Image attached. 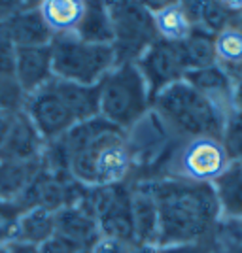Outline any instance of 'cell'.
<instances>
[{"label": "cell", "mask_w": 242, "mask_h": 253, "mask_svg": "<svg viewBox=\"0 0 242 253\" xmlns=\"http://www.w3.org/2000/svg\"><path fill=\"white\" fill-rule=\"evenodd\" d=\"M221 144L231 161L242 163V110H231L221 130Z\"/></svg>", "instance_id": "obj_27"}, {"label": "cell", "mask_w": 242, "mask_h": 253, "mask_svg": "<svg viewBox=\"0 0 242 253\" xmlns=\"http://www.w3.org/2000/svg\"><path fill=\"white\" fill-rule=\"evenodd\" d=\"M13 114H4L0 112V151H2V146H4V138H6V132H8V125H10V119Z\"/></svg>", "instance_id": "obj_35"}, {"label": "cell", "mask_w": 242, "mask_h": 253, "mask_svg": "<svg viewBox=\"0 0 242 253\" xmlns=\"http://www.w3.org/2000/svg\"><path fill=\"white\" fill-rule=\"evenodd\" d=\"M89 202L95 213L100 236L116 238L129 246H135L129 181H117L89 189Z\"/></svg>", "instance_id": "obj_8"}, {"label": "cell", "mask_w": 242, "mask_h": 253, "mask_svg": "<svg viewBox=\"0 0 242 253\" xmlns=\"http://www.w3.org/2000/svg\"><path fill=\"white\" fill-rule=\"evenodd\" d=\"M147 10L153 13L157 36L169 42H182L195 29L188 13L186 2H159L146 4Z\"/></svg>", "instance_id": "obj_18"}, {"label": "cell", "mask_w": 242, "mask_h": 253, "mask_svg": "<svg viewBox=\"0 0 242 253\" xmlns=\"http://www.w3.org/2000/svg\"><path fill=\"white\" fill-rule=\"evenodd\" d=\"M220 215L225 219H242V163L231 161L227 169L212 181Z\"/></svg>", "instance_id": "obj_19"}, {"label": "cell", "mask_w": 242, "mask_h": 253, "mask_svg": "<svg viewBox=\"0 0 242 253\" xmlns=\"http://www.w3.org/2000/svg\"><path fill=\"white\" fill-rule=\"evenodd\" d=\"M216 55L223 70H231L242 64V25L239 19L216 36Z\"/></svg>", "instance_id": "obj_25"}, {"label": "cell", "mask_w": 242, "mask_h": 253, "mask_svg": "<svg viewBox=\"0 0 242 253\" xmlns=\"http://www.w3.org/2000/svg\"><path fill=\"white\" fill-rule=\"evenodd\" d=\"M53 76L82 85H97L114 66L112 45H97L80 40L74 34H57L51 43Z\"/></svg>", "instance_id": "obj_6"}, {"label": "cell", "mask_w": 242, "mask_h": 253, "mask_svg": "<svg viewBox=\"0 0 242 253\" xmlns=\"http://www.w3.org/2000/svg\"><path fill=\"white\" fill-rule=\"evenodd\" d=\"M108 10L114 27L112 49L116 64L137 63L159 38L153 13L142 2H108Z\"/></svg>", "instance_id": "obj_7"}, {"label": "cell", "mask_w": 242, "mask_h": 253, "mask_svg": "<svg viewBox=\"0 0 242 253\" xmlns=\"http://www.w3.org/2000/svg\"><path fill=\"white\" fill-rule=\"evenodd\" d=\"M82 250L84 248L76 246L74 242L66 240L63 236H59V234H53L49 240H46L40 246V253H78L82 252Z\"/></svg>", "instance_id": "obj_30"}, {"label": "cell", "mask_w": 242, "mask_h": 253, "mask_svg": "<svg viewBox=\"0 0 242 253\" xmlns=\"http://www.w3.org/2000/svg\"><path fill=\"white\" fill-rule=\"evenodd\" d=\"M46 142L34 128L32 121L25 112L13 114L8 125V132L4 138V146L0 151V159L10 161H40Z\"/></svg>", "instance_id": "obj_13"}, {"label": "cell", "mask_w": 242, "mask_h": 253, "mask_svg": "<svg viewBox=\"0 0 242 253\" xmlns=\"http://www.w3.org/2000/svg\"><path fill=\"white\" fill-rule=\"evenodd\" d=\"M212 253H242V219L221 217L210 236Z\"/></svg>", "instance_id": "obj_26"}, {"label": "cell", "mask_w": 242, "mask_h": 253, "mask_svg": "<svg viewBox=\"0 0 242 253\" xmlns=\"http://www.w3.org/2000/svg\"><path fill=\"white\" fill-rule=\"evenodd\" d=\"M97 87L98 117L123 132H131L151 112L146 80L135 63L116 64Z\"/></svg>", "instance_id": "obj_4"}, {"label": "cell", "mask_w": 242, "mask_h": 253, "mask_svg": "<svg viewBox=\"0 0 242 253\" xmlns=\"http://www.w3.org/2000/svg\"><path fill=\"white\" fill-rule=\"evenodd\" d=\"M135 64L146 80L151 100L167 87L182 82L186 76L178 42H169L163 38H157L151 43Z\"/></svg>", "instance_id": "obj_9"}, {"label": "cell", "mask_w": 242, "mask_h": 253, "mask_svg": "<svg viewBox=\"0 0 242 253\" xmlns=\"http://www.w3.org/2000/svg\"><path fill=\"white\" fill-rule=\"evenodd\" d=\"M49 87L68 110L76 125L98 117V87L97 85H82L53 78L49 82Z\"/></svg>", "instance_id": "obj_16"}, {"label": "cell", "mask_w": 242, "mask_h": 253, "mask_svg": "<svg viewBox=\"0 0 242 253\" xmlns=\"http://www.w3.org/2000/svg\"><path fill=\"white\" fill-rule=\"evenodd\" d=\"M2 248H4L6 253H40V246L21 242V240H10V242L4 244Z\"/></svg>", "instance_id": "obj_33"}, {"label": "cell", "mask_w": 242, "mask_h": 253, "mask_svg": "<svg viewBox=\"0 0 242 253\" xmlns=\"http://www.w3.org/2000/svg\"><path fill=\"white\" fill-rule=\"evenodd\" d=\"M131 183V215L135 244H153L159 240V213L155 197L147 179H129Z\"/></svg>", "instance_id": "obj_12"}, {"label": "cell", "mask_w": 242, "mask_h": 253, "mask_svg": "<svg viewBox=\"0 0 242 253\" xmlns=\"http://www.w3.org/2000/svg\"><path fill=\"white\" fill-rule=\"evenodd\" d=\"M0 253H6V252H4V248H0Z\"/></svg>", "instance_id": "obj_39"}, {"label": "cell", "mask_w": 242, "mask_h": 253, "mask_svg": "<svg viewBox=\"0 0 242 253\" xmlns=\"http://www.w3.org/2000/svg\"><path fill=\"white\" fill-rule=\"evenodd\" d=\"M180 55L186 66V72L200 70L218 64L216 55V36L208 34L206 31L193 29L186 40L178 42Z\"/></svg>", "instance_id": "obj_23"}, {"label": "cell", "mask_w": 242, "mask_h": 253, "mask_svg": "<svg viewBox=\"0 0 242 253\" xmlns=\"http://www.w3.org/2000/svg\"><path fill=\"white\" fill-rule=\"evenodd\" d=\"M53 234H55V211L44 208H29L21 211L11 240L42 246Z\"/></svg>", "instance_id": "obj_24"}, {"label": "cell", "mask_w": 242, "mask_h": 253, "mask_svg": "<svg viewBox=\"0 0 242 253\" xmlns=\"http://www.w3.org/2000/svg\"><path fill=\"white\" fill-rule=\"evenodd\" d=\"M68 172L85 187H102L129 181L133 174V153L127 132L95 117L74 125L61 140Z\"/></svg>", "instance_id": "obj_1"}, {"label": "cell", "mask_w": 242, "mask_h": 253, "mask_svg": "<svg viewBox=\"0 0 242 253\" xmlns=\"http://www.w3.org/2000/svg\"><path fill=\"white\" fill-rule=\"evenodd\" d=\"M74 36H78L87 43L112 45L114 27H112L108 2H85L84 13L74 31Z\"/></svg>", "instance_id": "obj_20"}, {"label": "cell", "mask_w": 242, "mask_h": 253, "mask_svg": "<svg viewBox=\"0 0 242 253\" xmlns=\"http://www.w3.org/2000/svg\"><path fill=\"white\" fill-rule=\"evenodd\" d=\"M42 159V157H40ZM42 167L40 161L0 159V199L17 202Z\"/></svg>", "instance_id": "obj_21"}, {"label": "cell", "mask_w": 242, "mask_h": 253, "mask_svg": "<svg viewBox=\"0 0 242 253\" xmlns=\"http://www.w3.org/2000/svg\"><path fill=\"white\" fill-rule=\"evenodd\" d=\"M4 25L17 49L42 47L49 45L53 40V32L44 21L42 13L38 10V2H27L21 10L15 11L10 19H6Z\"/></svg>", "instance_id": "obj_15"}, {"label": "cell", "mask_w": 242, "mask_h": 253, "mask_svg": "<svg viewBox=\"0 0 242 253\" xmlns=\"http://www.w3.org/2000/svg\"><path fill=\"white\" fill-rule=\"evenodd\" d=\"M131 253H159V246H153V244H135V246H131Z\"/></svg>", "instance_id": "obj_37"}, {"label": "cell", "mask_w": 242, "mask_h": 253, "mask_svg": "<svg viewBox=\"0 0 242 253\" xmlns=\"http://www.w3.org/2000/svg\"><path fill=\"white\" fill-rule=\"evenodd\" d=\"M159 213L157 246L208 242L221 219L212 183L182 178L147 179Z\"/></svg>", "instance_id": "obj_2"}, {"label": "cell", "mask_w": 242, "mask_h": 253, "mask_svg": "<svg viewBox=\"0 0 242 253\" xmlns=\"http://www.w3.org/2000/svg\"><path fill=\"white\" fill-rule=\"evenodd\" d=\"M231 159L220 138H176L153 170L155 178H182L212 183Z\"/></svg>", "instance_id": "obj_5"}, {"label": "cell", "mask_w": 242, "mask_h": 253, "mask_svg": "<svg viewBox=\"0 0 242 253\" xmlns=\"http://www.w3.org/2000/svg\"><path fill=\"white\" fill-rule=\"evenodd\" d=\"M78 253H89V250H82V252H78Z\"/></svg>", "instance_id": "obj_38"}, {"label": "cell", "mask_w": 242, "mask_h": 253, "mask_svg": "<svg viewBox=\"0 0 242 253\" xmlns=\"http://www.w3.org/2000/svg\"><path fill=\"white\" fill-rule=\"evenodd\" d=\"M55 234L70 240L84 250H89L100 238L95 213L89 202V191L80 202L55 211Z\"/></svg>", "instance_id": "obj_11"}, {"label": "cell", "mask_w": 242, "mask_h": 253, "mask_svg": "<svg viewBox=\"0 0 242 253\" xmlns=\"http://www.w3.org/2000/svg\"><path fill=\"white\" fill-rule=\"evenodd\" d=\"M233 110H242V80L235 82V89H233Z\"/></svg>", "instance_id": "obj_36"}, {"label": "cell", "mask_w": 242, "mask_h": 253, "mask_svg": "<svg viewBox=\"0 0 242 253\" xmlns=\"http://www.w3.org/2000/svg\"><path fill=\"white\" fill-rule=\"evenodd\" d=\"M27 2H0V23L10 19L15 11H19Z\"/></svg>", "instance_id": "obj_34"}, {"label": "cell", "mask_w": 242, "mask_h": 253, "mask_svg": "<svg viewBox=\"0 0 242 253\" xmlns=\"http://www.w3.org/2000/svg\"><path fill=\"white\" fill-rule=\"evenodd\" d=\"M23 112L29 116L34 128L38 130V134L42 136L46 144L61 140L76 125V121L59 100V96L51 91L49 84L27 96Z\"/></svg>", "instance_id": "obj_10"}, {"label": "cell", "mask_w": 242, "mask_h": 253, "mask_svg": "<svg viewBox=\"0 0 242 253\" xmlns=\"http://www.w3.org/2000/svg\"><path fill=\"white\" fill-rule=\"evenodd\" d=\"M15 82L29 96L44 89L53 78V63L49 45L42 47H21L15 59Z\"/></svg>", "instance_id": "obj_14"}, {"label": "cell", "mask_w": 242, "mask_h": 253, "mask_svg": "<svg viewBox=\"0 0 242 253\" xmlns=\"http://www.w3.org/2000/svg\"><path fill=\"white\" fill-rule=\"evenodd\" d=\"M85 2L84 0H46L38 2V10L42 13L44 21L57 34H74L78 23L82 19Z\"/></svg>", "instance_id": "obj_22"}, {"label": "cell", "mask_w": 242, "mask_h": 253, "mask_svg": "<svg viewBox=\"0 0 242 253\" xmlns=\"http://www.w3.org/2000/svg\"><path fill=\"white\" fill-rule=\"evenodd\" d=\"M17 45L11 40L4 21L0 23V78H15Z\"/></svg>", "instance_id": "obj_28"}, {"label": "cell", "mask_w": 242, "mask_h": 253, "mask_svg": "<svg viewBox=\"0 0 242 253\" xmlns=\"http://www.w3.org/2000/svg\"><path fill=\"white\" fill-rule=\"evenodd\" d=\"M184 82L191 85L195 91H199L202 96H206L214 104L221 108L225 114H229L233 110V89L235 82L231 76L227 74L220 64H214L208 68H200V70H191L186 72Z\"/></svg>", "instance_id": "obj_17"}, {"label": "cell", "mask_w": 242, "mask_h": 253, "mask_svg": "<svg viewBox=\"0 0 242 253\" xmlns=\"http://www.w3.org/2000/svg\"><path fill=\"white\" fill-rule=\"evenodd\" d=\"M151 112L176 138L221 140V130L229 116L184 80L161 91L151 100Z\"/></svg>", "instance_id": "obj_3"}, {"label": "cell", "mask_w": 242, "mask_h": 253, "mask_svg": "<svg viewBox=\"0 0 242 253\" xmlns=\"http://www.w3.org/2000/svg\"><path fill=\"white\" fill-rule=\"evenodd\" d=\"M159 253H212L210 240L195 244H174V246H161Z\"/></svg>", "instance_id": "obj_32"}, {"label": "cell", "mask_w": 242, "mask_h": 253, "mask_svg": "<svg viewBox=\"0 0 242 253\" xmlns=\"http://www.w3.org/2000/svg\"><path fill=\"white\" fill-rule=\"evenodd\" d=\"M89 253H131V246L116 238H108V236H100L91 248Z\"/></svg>", "instance_id": "obj_31"}, {"label": "cell", "mask_w": 242, "mask_h": 253, "mask_svg": "<svg viewBox=\"0 0 242 253\" xmlns=\"http://www.w3.org/2000/svg\"><path fill=\"white\" fill-rule=\"evenodd\" d=\"M21 208L15 202H8L0 199V248L10 242L15 232V225L19 221Z\"/></svg>", "instance_id": "obj_29"}]
</instances>
